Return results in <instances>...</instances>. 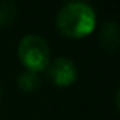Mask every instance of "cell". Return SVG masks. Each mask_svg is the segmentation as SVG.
Instances as JSON below:
<instances>
[{
	"label": "cell",
	"instance_id": "7a4b0ae2",
	"mask_svg": "<svg viewBox=\"0 0 120 120\" xmlns=\"http://www.w3.org/2000/svg\"><path fill=\"white\" fill-rule=\"evenodd\" d=\"M18 58L27 71L38 75L50 62L49 44L40 35H26L18 44Z\"/></svg>",
	"mask_w": 120,
	"mask_h": 120
},
{
	"label": "cell",
	"instance_id": "277c9868",
	"mask_svg": "<svg viewBox=\"0 0 120 120\" xmlns=\"http://www.w3.org/2000/svg\"><path fill=\"white\" fill-rule=\"evenodd\" d=\"M99 40L106 52H116L120 44V30L114 21L105 23L99 32Z\"/></svg>",
	"mask_w": 120,
	"mask_h": 120
},
{
	"label": "cell",
	"instance_id": "6da1fadb",
	"mask_svg": "<svg viewBox=\"0 0 120 120\" xmlns=\"http://www.w3.org/2000/svg\"><path fill=\"white\" fill-rule=\"evenodd\" d=\"M96 14L87 3H67L56 15V27L67 38H84L93 32Z\"/></svg>",
	"mask_w": 120,
	"mask_h": 120
},
{
	"label": "cell",
	"instance_id": "8992f818",
	"mask_svg": "<svg viewBox=\"0 0 120 120\" xmlns=\"http://www.w3.org/2000/svg\"><path fill=\"white\" fill-rule=\"evenodd\" d=\"M18 87H20V90L23 91H35L40 88V76L37 73H32V71H24V73H21L20 76H18V81H17Z\"/></svg>",
	"mask_w": 120,
	"mask_h": 120
},
{
	"label": "cell",
	"instance_id": "3957f363",
	"mask_svg": "<svg viewBox=\"0 0 120 120\" xmlns=\"http://www.w3.org/2000/svg\"><path fill=\"white\" fill-rule=\"evenodd\" d=\"M46 70L52 82L58 87H68L78 78L76 64L73 62V59L65 58V56H59L50 61Z\"/></svg>",
	"mask_w": 120,
	"mask_h": 120
},
{
	"label": "cell",
	"instance_id": "5b68a950",
	"mask_svg": "<svg viewBox=\"0 0 120 120\" xmlns=\"http://www.w3.org/2000/svg\"><path fill=\"white\" fill-rule=\"evenodd\" d=\"M17 17V8L12 2H0V27L12 26Z\"/></svg>",
	"mask_w": 120,
	"mask_h": 120
}]
</instances>
